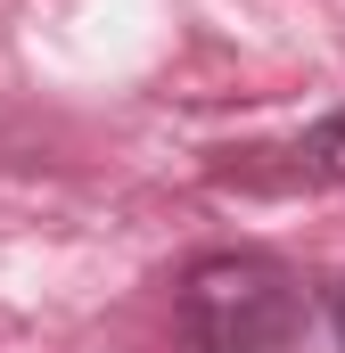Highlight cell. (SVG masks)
Here are the masks:
<instances>
[{
	"instance_id": "6da1fadb",
	"label": "cell",
	"mask_w": 345,
	"mask_h": 353,
	"mask_svg": "<svg viewBox=\"0 0 345 353\" xmlns=\"http://www.w3.org/2000/svg\"><path fill=\"white\" fill-rule=\"evenodd\" d=\"M304 321H313L304 279L255 247L197 255L172 288V345L181 353H288L304 337Z\"/></svg>"
},
{
	"instance_id": "7a4b0ae2",
	"label": "cell",
	"mask_w": 345,
	"mask_h": 353,
	"mask_svg": "<svg viewBox=\"0 0 345 353\" xmlns=\"http://www.w3.org/2000/svg\"><path fill=\"white\" fill-rule=\"evenodd\" d=\"M214 189H239V197H321L345 189V107H329L313 132L296 140H271V148H230L214 165Z\"/></svg>"
},
{
	"instance_id": "3957f363",
	"label": "cell",
	"mask_w": 345,
	"mask_h": 353,
	"mask_svg": "<svg viewBox=\"0 0 345 353\" xmlns=\"http://www.w3.org/2000/svg\"><path fill=\"white\" fill-rule=\"evenodd\" d=\"M321 304H329V329H337V345H345V279H329V296H321Z\"/></svg>"
}]
</instances>
